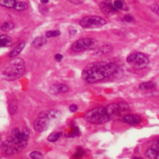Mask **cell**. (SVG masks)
<instances>
[{"label":"cell","mask_w":159,"mask_h":159,"mask_svg":"<svg viewBox=\"0 0 159 159\" xmlns=\"http://www.w3.org/2000/svg\"><path fill=\"white\" fill-rule=\"evenodd\" d=\"M117 70V65L110 61H97L87 65L81 73L82 79L88 83H94L107 78Z\"/></svg>","instance_id":"1"},{"label":"cell","mask_w":159,"mask_h":159,"mask_svg":"<svg viewBox=\"0 0 159 159\" xmlns=\"http://www.w3.org/2000/svg\"><path fill=\"white\" fill-rule=\"evenodd\" d=\"M85 152L83 150L82 148H78L76 152V153L73 155V158L74 159H79L83 157V156L84 155Z\"/></svg>","instance_id":"25"},{"label":"cell","mask_w":159,"mask_h":159,"mask_svg":"<svg viewBox=\"0 0 159 159\" xmlns=\"http://www.w3.org/2000/svg\"><path fill=\"white\" fill-rule=\"evenodd\" d=\"M45 4L42 5L40 6H39V11L42 13V14H46L48 12V7L47 6H45Z\"/></svg>","instance_id":"30"},{"label":"cell","mask_w":159,"mask_h":159,"mask_svg":"<svg viewBox=\"0 0 159 159\" xmlns=\"http://www.w3.org/2000/svg\"><path fill=\"white\" fill-rule=\"evenodd\" d=\"M133 159H143V158H141V157H134V158H133Z\"/></svg>","instance_id":"35"},{"label":"cell","mask_w":159,"mask_h":159,"mask_svg":"<svg viewBox=\"0 0 159 159\" xmlns=\"http://www.w3.org/2000/svg\"><path fill=\"white\" fill-rule=\"evenodd\" d=\"M122 21H124V22H130L132 21H133L134 20V18L133 17L130 15V14H126L125 16H124L122 18Z\"/></svg>","instance_id":"27"},{"label":"cell","mask_w":159,"mask_h":159,"mask_svg":"<svg viewBox=\"0 0 159 159\" xmlns=\"http://www.w3.org/2000/svg\"><path fill=\"white\" fill-rule=\"evenodd\" d=\"M63 133L62 132H54L51 134L47 138L48 140L50 142H54L57 141L61 135Z\"/></svg>","instance_id":"22"},{"label":"cell","mask_w":159,"mask_h":159,"mask_svg":"<svg viewBox=\"0 0 159 159\" xmlns=\"http://www.w3.org/2000/svg\"><path fill=\"white\" fill-rule=\"evenodd\" d=\"M157 145L159 146V140L157 141Z\"/></svg>","instance_id":"36"},{"label":"cell","mask_w":159,"mask_h":159,"mask_svg":"<svg viewBox=\"0 0 159 159\" xmlns=\"http://www.w3.org/2000/svg\"><path fill=\"white\" fill-rule=\"evenodd\" d=\"M41 3L42 4H47V3H48V0H41Z\"/></svg>","instance_id":"34"},{"label":"cell","mask_w":159,"mask_h":159,"mask_svg":"<svg viewBox=\"0 0 159 159\" xmlns=\"http://www.w3.org/2000/svg\"><path fill=\"white\" fill-rule=\"evenodd\" d=\"M25 71V62L22 58H16L11 61L8 66L4 70L2 76L6 80L12 81L22 76Z\"/></svg>","instance_id":"3"},{"label":"cell","mask_w":159,"mask_h":159,"mask_svg":"<svg viewBox=\"0 0 159 159\" xmlns=\"http://www.w3.org/2000/svg\"><path fill=\"white\" fill-rule=\"evenodd\" d=\"M84 119L88 122L94 124H103L111 119L106 107H96L88 111L84 115Z\"/></svg>","instance_id":"4"},{"label":"cell","mask_w":159,"mask_h":159,"mask_svg":"<svg viewBox=\"0 0 159 159\" xmlns=\"http://www.w3.org/2000/svg\"><path fill=\"white\" fill-rule=\"evenodd\" d=\"M29 155L30 157L32 159H42L43 158L42 153L37 151L32 152Z\"/></svg>","instance_id":"26"},{"label":"cell","mask_w":159,"mask_h":159,"mask_svg":"<svg viewBox=\"0 0 159 159\" xmlns=\"http://www.w3.org/2000/svg\"><path fill=\"white\" fill-rule=\"evenodd\" d=\"M28 7V4L25 1H17L14 9L17 11H24Z\"/></svg>","instance_id":"18"},{"label":"cell","mask_w":159,"mask_h":159,"mask_svg":"<svg viewBox=\"0 0 159 159\" xmlns=\"http://www.w3.org/2000/svg\"><path fill=\"white\" fill-rule=\"evenodd\" d=\"M63 55H62L61 54H60V53H57V54L55 55V57H54L55 60L56 61H61V60L63 59Z\"/></svg>","instance_id":"32"},{"label":"cell","mask_w":159,"mask_h":159,"mask_svg":"<svg viewBox=\"0 0 159 159\" xmlns=\"http://www.w3.org/2000/svg\"><path fill=\"white\" fill-rule=\"evenodd\" d=\"M69 110L71 112H75L77 110H78V106L76 104H72L69 107Z\"/></svg>","instance_id":"31"},{"label":"cell","mask_w":159,"mask_h":159,"mask_svg":"<svg viewBox=\"0 0 159 159\" xmlns=\"http://www.w3.org/2000/svg\"><path fill=\"white\" fill-rule=\"evenodd\" d=\"M12 41L11 37L6 34L1 35L0 40V46L1 47H7L12 45Z\"/></svg>","instance_id":"16"},{"label":"cell","mask_w":159,"mask_h":159,"mask_svg":"<svg viewBox=\"0 0 159 159\" xmlns=\"http://www.w3.org/2000/svg\"><path fill=\"white\" fill-rule=\"evenodd\" d=\"M152 11H153L155 14L159 15V5L158 4H152L150 7Z\"/></svg>","instance_id":"29"},{"label":"cell","mask_w":159,"mask_h":159,"mask_svg":"<svg viewBox=\"0 0 159 159\" xmlns=\"http://www.w3.org/2000/svg\"><path fill=\"white\" fill-rule=\"evenodd\" d=\"M97 43L93 38H83L75 42L71 45V50L75 52H81L94 48Z\"/></svg>","instance_id":"8"},{"label":"cell","mask_w":159,"mask_h":159,"mask_svg":"<svg viewBox=\"0 0 159 159\" xmlns=\"http://www.w3.org/2000/svg\"><path fill=\"white\" fill-rule=\"evenodd\" d=\"M29 136L30 132L27 128L22 130L18 128L14 129L11 135L2 143V151L7 155L18 153L27 147Z\"/></svg>","instance_id":"2"},{"label":"cell","mask_w":159,"mask_h":159,"mask_svg":"<svg viewBox=\"0 0 159 159\" xmlns=\"http://www.w3.org/2000/svg\"><path fill=\"white\" fill-rule=\"evenodd\" d=\"M47 42V40L46 38L44 37L40 36V37H37L35 39L33 40L32 42V46L34 48H39L40 47L44 45H45Z\"/></svg>","instance_id":"15"},{"label":"cell","mask_w":159,"mask_h":159,"mask_svg":"<svg viewBox=\"0 0 159 159\" xmlns=\"http://www.w3.org/2000/svg\"><path fill=\"white\" fill-rule=\"evenodd\" d=\"M60 35V32L58 30H49L46 32L45 37L47 38H50V37H57Z\"/></svg>","instance_id":"24"},{"label":"cell","mask_w":159,"mask_h":159,"mask_svg":"<svg viewBox=\"0 0 159 159\" xmlns=\"http://www.w3.org/2000/svg\"><path fill=\"white\" fill-rule=\"evenodd\" d=\"M80 135V129L77 126H76L75 125H73L71 127L70 131L66 134V137L72 138V137L79 136Z\"/></svg>","instance_id":"17"},{"label":"cell","mask_w":159,"mask_h":159,"mask_svg":"<svg viewBox=\"0 0 159 159\" xmlns=\"http://www.w3.org/2000/svg\"><path fill=\"white\" fill-rule=\"evenodd\" d=\"M16 2L14 0H1L0 1V4L6 7L14 8Z\"/></svg>","instance_id":"19"},{"label":"cell","mask_w":159,"mask_h":159,"mask_svg":"<svg viewBox=\"0 0 159 159\" xmlns=\"http://www.w3.org/2000/svg\"><path fill=\"white\" fill-rule=\"evenodd\" d=\"M107 114L111 119H122L129 109V105L124 102L111 103L106 107Z\"/></svg>","instance_id":"5"},{"label":"cell","mask_w":159,"mask_h":159,"mask_svg":"<svg viewBox=\"0 0 159 159\" xmlns=\"http://www.w3.org/2000/svg\"><path fill=\"white\" fill-rule=\"evenodd\" d=\"M126 61L136 70H142L146 68L149 63L148 57L140 52H135L130 54L127 57Z\"/></svg>","instance_id":"6"},{"label":"cell","mask_w":159,"mask_h":159,"mask_svg":"<svg viewBox=\"0 0 159 159\" xmlns=\"http://www.w3.org/2000/svg\"><path fill=\"white\" fill-rule=\"evenodd\" d=\"M79 23L84 28L93 29L104 25L106 24V21L104 19L99 16H89L82 18Z\"/></svg>","instance_id":"7"},{"label":"cell","mask_w":159,"mask_h":159,"mask_svg":"<svg viewBox=\"0 0 159 159\" xmlns=\"http://www.w3.org/2000/svg\"><path fill=\"white\" fill-rule=\"evenodd\" d=\"M25 45V42L22 41L20 42L9 53V57L10 58H14L15 57L17 56L23 50Z\"/></svg>","instance_id":"14"},{"label":"cell","mask_w":159,"mask_h":159,"mask_svg":"<svg viewBox=\"0 0 159 159\" xmlns=\"http://www.w3.org/2000/svg\"><path fill=\"white\" fill-rule=\"evenodd\" d=\"M114 6L117 9H121L123 7V3L120 1H115L113 3Z\"/></svg>","instance_id":"28"},{"label":"cell","mask_w":159,"mask_h":159,"mask_svg":"<svg viewBox=\"0 0 159 159\" xmlns=\"http://www.w3.org/2000/svg\"><path fill=\"white\" fill-rule=\"evenodd\" d=\"M121 120L124 123L132 125H136L141 122L142 118L137 114H127L122 117Z\"/></svg>","instance_id":"10"},{"label":"cell","mask_w":159,"mask_h":159,"mask_svg":"<svg viewBox=\"0 0 159 159\" xmlns=\"http://www.w3.org/2000/svg\"><path fill=\"white\" fill-rule=\"evenodd\" d=\"M60 115V112L56 109H50L48 111H44L39 113V117H45L48 119L54 120L57 119Z\"/></svg>","instance_id":"12"},{"label":"cell","mask_w":159,"mask_h":159,"mask_svg":"<svg viewBox=\"0 0 159 159\" xmlns=\"http://www.w3.org/2000/svg\"><path fill=\"white\" fill-rule=\"evenodd\" d=\"M68 87L64 84H53L49 88V92L52 94H58L66 93L68 91Z\"/></svg>","instance_id":"11"},{"label":"cell","mask_w":159,"mask_h":159,"mask_svg":"<svg viewBox=\"0 0 159 159\" xmlns=\"http://www.w3.org/2000/svg\"><path fill=\"white\" fill-rule=\"evenodd\" d=\"M50 120L45 118L39 117L33 124L34 129L37 132H43L46 130L49 126Z\"/></svg>","instance_id":"9"},{"label":"cell","mask_w":159,"mask_h":159,"mask_svg":"<svg viewBox=\"0 0 159 159\" xmlns=\"http://www.w3.org/2000/svg\"><path fill=\"white\" fill-rule=\"evenodd\" d=\"M70 2L71 3H73L75 5H79V4H81L83 2V1H79V0H73V1H70Z\"/></svg>","instance_id":"33"},{"label":"cell","mask_w":159,"mask_h":159,"mask_svg":"<svg viewBox=\"0 0 159 159\" xmlns=\"http://www.w3.org/2000/svg\"><path fill=\"white\" fill-rule=\"evenodd\" d=\"M100 7L102 9V11L106 13H112V12H116L117 11V9L115 7L113 4L111 2H107V1H104L102 2L100 4Z\"/></svg>","instance_id":"13"},{"label":"cell","mask_w":159,"mask_h":159,"mask_svg":"<svg viewBox=\"0 0 159 159\" xmlns=\"http://www.w3.org/2000/svg\"><path fill=\"white\" fill-rule=\"evenodd\" d=\"M112 47L111 45H105L102 46L98 50V53L99 54H106L107 53H109L112 51Z\"/></svg>","instance_id":"21"},{"label":"cell","mask_w":159,"mask_h":159,"mask_svg":"<svg viewBox=\"0 0 159 159\" xmlns=\"http://www.w3.org/2000/svg\"><path fill=\"white\" fill-rule=\"evenodd\" d=\"M14 24L12 22H6L3 23L1 26V29L2 31H9L11 30L12 29H13L14 28Z\"/></svg>","instance_id":"23"},{"label":"cell","mask_w":159,"mask_h":159,"mask_svg":"<svg viewBox=\"0 0 159 159\" xmlns=\"http://www.w3.org/2000/svg\"><path fill=\"white\" fill-rule=\"evenodd\" d=\"M155 87V84L152 81L144 82L139 84V88L140 90H146L149 89H152Z\"/></svg>","instance_id":"20"}]
</instances>
